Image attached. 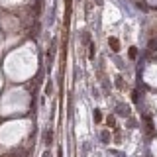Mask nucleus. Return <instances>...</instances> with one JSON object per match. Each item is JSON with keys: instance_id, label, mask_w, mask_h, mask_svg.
<instances>
[{"instance_id": "1", "label": "nucleus", "mask_w": 157, "mask_h": 157, "mask_svg": "<svg viewBox=\"0 0 157 157\" xmlns=\"http://www.w3.org/2000/svg\"><path fill=\"white\" fill-rule=\"evenodd\" d=\"M108 43L112 45V49H114V51H118V49H120V43H118L116 37H110V39H108Z\"/></svg>"}]
</instances>
